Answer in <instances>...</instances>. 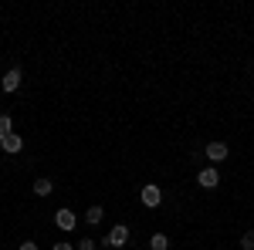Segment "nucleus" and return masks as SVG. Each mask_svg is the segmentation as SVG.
Masks as SVG:
<instances>
[{
    "instance_id": "nucleus-1",
    "label": "nucleus",
    "mask_w": 254,
    "mask_h": 250,
    "mask_svg": "<svg viewBox=\"0 0 254 250\" xmlns=\"http://www.w3.org/2000/svg\"><path fill=\"white\" fill-rule=\"evenodd\" d=\"M105 244H109V247H126V244H129V227H126V223H119V227H112V230H109V237H105Z\"/></svg>"
},
{
    "instance_id": "nucleus-2",
    "label": "nucleus",
    "mask_w": 254,
    "mask_h": 250,
    "mask_svg": "<svg viewBox=\"0 0 254 250\" xmlns=\"http://www.w3.org/2000/svg\"><path fill=\"white\" fill-rule=\"evenodd\" d=\"M55 223H58L61 230L68 233V230H75V223H78V216H75V213L68 210V206H61V210L55 213Z\"/></svg>"
},
{
    "instance_id": "nucleus-3",
    "label": "nucleus",
    "mask_w": 254,
    "mask_h": 250,
    "mask_svg": "<svg viewBox=\"0 0 254 250\" xmlns=\"http://www.w3.org/2000/svg\"><path fill=\"white\" fill-rule=\"evenodd\" d=\"M139 196H142V206H149V210H153V206H159V200H163V193H159V186H153V183H146Z\"/></svg>"
},
{
    "instance_id": "nucleus-4",
    "label": "nucleus",
    "mask_w": 254,
    "mask_h": 250,
    "mask_svg": "<svg viewBox=\"0 0 254 250\" xmlns=\"http://www.w3.org/2000/svg\"><path fill=\"white\" fill-rule=\"evenodd\" d=\"M196 183H200L203 190H214L217 183H220V173H217L214 166H207V169H200V176H196Z\"/></svg>"
},
{
    "instance_id": "nucleus-5",
    "label": "nucleus",
    "mask_w": 254,
    "mask_h": 250,
    "mask_svg": "<svg viewBox=\"0 0 254 250\" xmlns=\"http://www.w3.org/2000/svg\"><path fill=\"white\" fill-rule=\"evenodd\" d=\"M0 149L14 155V152H20V149H24V139H20V135H14V132H10V135H3V139H0Z\"/></svg>"
},
{
    "instance_id": "nucleus-6",
    "label": "nucleus",
    "mask_w": 254,
    "mask_h": 250,
    "mask_svg": "<svg viewBox=\"0 0 254 250\" xmlns=\"http://www.w3.org/2000/svg\"><path fill=\"white\" fill-rule=\"evenodd\" d=\"M0 88H3V92H17L20 88V68H10V71L3 75V81H0Z\"/></svg>"
},
{
    "instance_id": "nucleus-7",
    "label": "nucleus",
    "mask_w": 254,
    "mask_h": 250,
    "mask_svg": "<svg viewBox=\"0 0 254 250\" xmlns=\"http://www.w3.org/2000/svg\"><path fill=\"white\" fill-rule=\"evenodd\" d=\"M207 159H210V162H224V159H227V146H224V142H210V146H207Z\"/></svg>"
},
{
    "instance_id": "nucleus-8",
    "label": "nucleus",
    "mask_w": 254,
    "mask_h": 250,
    "mask_svg": "<svg viewBox=\"0 0 254 250\" xmlns=\"http://www.w3.org/2000/svg\"><path fill=\"white\" fill-rule=\"evenodd\" d=\"M34 193H38V196H51V193H55V183L41 176V179H34Z\"/></svg>"
},
{
    "instance_id": "nucleus-9",
    "label": "nucleus",
    "mask_w": 254,
    "mask_h": 250,
    "mask_svg": "<svg viewBox=\"0 0 254 250\" xmlns=\"http://www.w3.org/2000/svg\"><path fill=\"white\" fill-rule=\"evenodd\" d=\"M102 216H105V210H102V206H88V213H85V220H88L92 227H95V223H102Z\"/></svg>"
},
{
    "instance_id": "nucleus-10",
    "label": "nucleus",
    "mask_w": 254,
    "mask_h": 250,
    "mask_svg": "<svg viewBox=\"0 0 254 250\" xmlns=\"http://www.w3.org/2000/svg\"><path fill=\"white\" fill-rule=\"evenodd\" d=\"M149 247H153V250H166V247H170V240H166V233H153V240H149Z\"/></svg>"
},
{
    "instance_id": "nucleus-11",
    "label": "nucleus",
    "mask_w": 254,
    "mask_h": 250,
    "mask_svg": "<svg viewBox=\"0 0 254 250\" xmlns=\"http://www.w3.org/2000/svg\"><path fill=\"white\" fill-rule=\"evenodd\" d=\"M14 132V122H10V115H0V139L3 135H10Z\"/></svg>"
},
{
    "instance_id": "nucleus-12",
    "label": "nucleus",
    "mask_w": 254,
    "mask_h": 250,
    "mask_svg": "<svg viewBox=\"0 0 254 250\" xmlns=\"http://www.w3.org/2000/svg\"><path fill=\"white\" fill-rule=\"evenodd\" d=\"M241 247H244V250H254V230H248L244 237H241Z\"/></svg>"
},
{
    "instance_id": "nucleus-13",
    "label": "nucleus",
    "mask_w": 254,
    "mask_h": 250,
    "mask_svg": "<svg viewBox=\"0 0 254 250\" xmlns=\"http://www.w3.org/2000/svg\"><path fill=\"white\" fill-rule=\"evenodd\" d=\"M75 250H95V244H92V240H78V247Z\"/></svg>"
},
{
    "instance_id": "nucleus-14",
    "label": "nucleus",
    "mask_w": 254,
    "mask_h": 250,
    "mask_svg": "<svg viewBox=\"0 0 254 250\" xmlns=\"http://www.w3.org/2000/svg\"><path fill=\"white\" fill-rule=\"evenodd\" d=\"M20 250H38V244H34V240H24V244H20Z\"/></svg>"
},
{
    "instance_id": "nucleus-15",
    "label": "nucleus",
    "mask_w": 254,
    "mask_h": 250,
    "mask_svg": "<svg viewBox=\"0 0 254 250\" xmlns=\"http://www.w3.org/2000/svg\"><path fill=\"white\" fill-rule=\"evenodd\" d=\"M51 250H75V247H71V244H55Z\"/></svg>"
}]
</instances>
